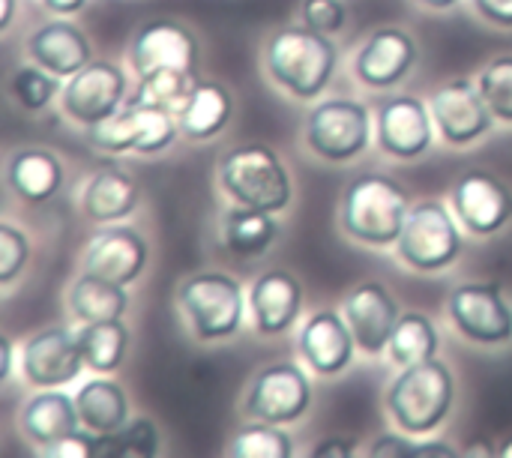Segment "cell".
Instances as JSON below:
<instances>
[{
    "mask_svg": "<svg viewBox=\"0 0 512 458\" xmlns=\"http://www.w3.org/2000/svg\"><path fill=\"white\" fill-rule=\"evenodd\" d=\"M417 63V42L402 27L375 30L354 57V72L366 87L387 90L396 87Z\"/></svg>",
    "mask_w": 512,
    "mask_h": 458,
    "instance_id": "obj_15",
    "label": "cell"
},
{
    "mask_svg": "<svg viewBox=\"0 0 512 458\" xmlns=\"http://www.w3.org/2000/svg\"><path fill=\"white\" fill-rule=\"evenodd\" d=\"M42 456L48 458H93L96 456V438L84 435V432H75L51 447H42Z\"/></svg>",
    "mask_w": 512,
    "mask_h": 458,
    "instance_id": "obj_39",
    "label": "cell"
},
{
    "mask_svg": "<svg viewBox=\"0 0 512 458\" xmlns=\"http://www.w3.org/2000/svg\"><path fill=\"white\" fill-rule=\"evenodd\" d=\"M477 12L498 24V27H512V0H474Z\"/></svg>",
    "mask_w": 512,
    "mask_h": 458,
    "instance_id": "obj_41",
    "label": "cell"
},
{
    "mask_svg": "<svg viewBox=\"0 0 512 458\" xmlns=\"http://www.w3.org/2000/svg\"><path fill=\"white\" fill-rule=\"evenodd\" d=\"M78 345L84 354L87 369L99 375H111L120 369L126 348H129V330L120 318L111 321H90L78 330Z\"/></svg>",
    "mask_w": 512,
    "mask_h": 458,
    "instance_id": "obj_29",
    "label": "cell"
},
{
    "mask_svg": "<svg viewBox=\"0 0 512 458\" xmlns=\"http://www.w3.org/2000/svg\"><path fill=\"white\" fill-rule=\"evenodd\" d=\"M132 66L138 75L156 69H198V42L177 21H150L132 39Z\"/></svg>",
    "mask_w": 512,
    "mask_h": 458,
    "instance_id": "obj_18",
    "label": "cell"
},
{
    "mask_svg": "<svg viewBox=\"0 0 512 458\" xmlns=\"http://www.w3.org/2000/svg\"><path fill=\"white\" fill-rule=\"evenodd\" d=\"M138 207V183L120 168H102L84 189V213L93 222L126 219Z\"/></svg>",
    "mask_w": 512,
    "mask_h": 458,
    "instance_id": "obj_26",
    "label": "cell"
},
{
    "mask_svg": "<svg viewBox=\"0 0 512 458\" xmlns=\"http://www.w3.org/2000/svg\"><path fill=\"white\" fill-rule=\"evenodd\" d=\"M234 114V99L219 81H201L195 84L192 96L186 99L183 111L177 114L180 132L189 135L192 141H207L216 138Z\"/></svg>",
    "mask_w": 512,
    "mask_h": 458,
    "instance_id": "obj_25",
    "label": "cell"
},
{
    "mask_svg": "<svg viewBox=\"0 0 512 458\" xmlns=\"http://www.w3.org/2000/svg\"><path fill=\"white\" fill-rule=\"evenodd\" d=\"M291 453H294V444L282 432V426H273L264 420L243 426L228 447V456L234 458H288Z\"/></svg>",
    "mask_w": 512,
    "mask_h": 458,
    "instance_id": "obj_34",
    "label": "cell"
},
{
    "mask_svg": "<svg viewBox=\"0 0 512 458\" xmlns=\"http://www.w3.org/2000/svg\"><path fill=\"white\" fill-rule=\"evenodd\" d=\"M12 12H15V0H3V15H0V27H9V21H12Z\"/></svg>",
    "mask_w": 512,
    "mask_h": 458,
    "instance_id": "obj_47",
    "label": "cell"
},
{
    "mask_svg": "<svg viewBox=\"0 0 512 458\" xmlns=\"http://www.w3.org/2000/svg\"><path fill=\"white\" fill-rule=\"evenodd\" d=\"M465 456H498V450L486 447V444H477V447H468Z\"/></svg>",
    "mask_w": 512,
    "mask_h": 458,
    "instance_id": "obj_46",
    "label": "cell"
},
{
    "mask_svg": "<svg viewBox=\"0 0 512 458\" xmlns=\"http://www.w3.org/2000/svg\"><path fill=\"white\" fill-rule=\"evenodd\" d=\"M453 210L471 234H498L512 219L510 186L489 171H465L453 186Z\"/></svg>",
    "mask_w": 512,
    "mask_h": 458,
    "instance_id": "obj_13",
    "label": "cell"
},
{
    "mask_svg": "<svg viewBox=\"0 0 512 458\" xmlns=\"http://www.w3.org/2000/svg\"><path fill=\"white\" fill-rule=\"evenodd\" d=\"M396 246L408 267L420 273H438L462 255V234L441 201H423L408 210Z\"/></svg>",
    "mask_w": 512,
    "mask_h": 458,
    "instance_id": "obj_6",
    "label": "cell"
},
{
    "mask_svg": "<svg viewBox=\"0 0 512 458\" xmlns=\"http://www.w3.org/2000/svg\"><path fill=\"white\" fill-rule=\"evenodd\" d=\"M6 180L18 198L39 204V201L54 198L57 189L63 186V165L48 150H39V147L18 150L6 165Z\"/></svg>",
    "mask_w": 512,
    "mask_h": 458,
    "instance_id": "obj_24",
    "label": "cell"
},
{
    "mask_svg": "<svg viewBox=\"0 0 512 458\" xmlns=\"http://www.w3.org/2000/svg\"><path fill=\"white\" fill-rule=\"evenodd\" d=\"M390 360L402 369L426 363L438 354V330L423 312H405L390 336Z\"/></svg>",
    "mask_w": 512,
    "mask_h": 458,
    "instance_id": "obj_32",
    "label": "cell"
},
{
    "mask_svg": "<svg viewBox=\"0 0 512 458\" xmlns=\"http://www.w3.org/2000/svg\"><path fill=\"white\" fill-rule=\"evenodd\" d=\"M18 426H21L24 438H30L33 444L51 447V444L75 435L81 426V417H78V405L66 393L48 390V393H39L24 402Z\"/></svg>",
    "mask_w": 512,
    "mask_h": 458,
    "instance_id": "obj_23",
    "label": "cell"
},
{
    "mask_svg": "<svg viewBox=\"0 0 512 458\" xmlns=\"http://www.w3.org/2000/svg\"><path fill=\"white\" fill-rule=\"evenodd\" d=\"M12 375V342L0 339V381H9Z\"/></svg>",
    "mask_w": 512,
    "mask_h": 458,
    "instance_id": "obj_44",
    "label": "cell"
},
{
    "mask_svg": "<svg viewBox=\"0 0 512 458\" xmlns=\"http://www.w3.org/2000/svg\"><path fill=\"white\" fill-rule=\"evenodd\" d=\"M249 306L258 333L279 336L297 321L303 306V288L288 270H267L261 279H255Z\"/></svg>",
    "mask_w": 512,
    "mask_h": 458,
    "instance_id": "obj_21",
    "label": "cell"
},
{
    "mask_svg": "<svg viewBox=\"0 0 512 458\" xmlns=\"http://www.w3.org/2000/svg\"><path fill=\"white\" fill-rule=\"evenodd\" d=\"M180 309L189 318L192 333L201 342H219L240 330L243 324V291L240 282L207 270L195 273L180 285Z\"/></svg>",
    "mask_w": 512,
    "mask_h": 458,
    "instance_id": "obj_5",
    "label": "cell"
},
{
    "mask_svg": "<svg viewBox=\"0 0 512 458\" xmlns=\"http://www.w3.org/2000/svg\"><path fill=\"white\" fill-rule=\"evenodd\" d=\"M81 426L93 435H111L129 423V402L120 384L114 381H90L75 396Z\"/></svg>",
    "mask_w": 512,
    "mask_h": 458,
    "instance_id": "obj_27",
    "label": "cell"
},
{
    "mask_svg": "<svg viewBox=\"0 0 512 458\" xmlns=\"http://www.w3.org/2000/svg\"><path fill=\"white\" fill-rule=\"evenodd\" d=\"M432 117L435 126L441 129V135L456 144L465 147L477 138H483L492 129V108L480 90V84L459 78V81H447L432 93Z\"/></svg>",
    "mask_w": 512,
    "mask_h": 458,
    "instance_id": "obj_12",
    "label": "cell"
},
{
    "mask_svg": "<svg viewBox=\"0 0 512 458\" xmlns=\"http://www.w3.org/2000/svg\"><path fill=\"white\" fill-rule=\"evenodd\" d=\"M279 228L273 213L258 210V207H246L237 204L228 216H225V243L234 255H261L273 246Z\"/></svg>",
    "mask_w": 512,
    "mask_h": 458,
    "instance_id": "obj_30",
    "label": "cell"
},
{
    "mask_svg": "<svg viewBox=\"0 0 512 458\" xmlns=\"http://www.w3.org/2000/svg\"><path fill=\"white\" fill-rule=\"evenodd\" d=\"M408 192L384 174H360L342 195V228L369 246L399 240L408 219Z\"/></svg>",
    "mask_w": 512,
    "mask_h": 458,
    "instance_id": "obj_2",
    "label": "cell"
},
{
    "mask_svg": "<svg viewBox=\"0 0 512 458\" xmlns=\"http://www.w3.org/2000/svg\"><path fill=\"white\" fill-rule=\"evenodd\" d=\"M402 312L393 294L378 282H363L345 297V321L354 333V342L366 354H384Z\"/></svg>",
    "mask_w": 512,
    "mask_h": 458,
    "instance_id": "obj_17",
    "label": "cell"
},
{
    "mask_svg": "<svg viewBox=\"0 0 512 458\" xmlns=\"http://www.w3.org/2000/svg\"><path fill=\"white\" fill-rule=\"evenodd\" d=\"M309 405H312L309 378L291 363H273L255 375L249 396L243 402V411L252 420L291 426L309 411Z\"/></svg>",
    "mask_w": 512,
    "mask_h": 458,
    "instance_id": "obj_9",
    "label": "cell"
},
{
    "mask_svg": "<svg viewBox=\"0 0 512 458\" xmlns=\"http://www.w3.org/2000/svg\"><path fill=\"white\" fill-rule=\"evenodd\" d=\"M123 96L126 75L120 66L108 60H90L84 69L69 75V84L63 87V111L81 126H96L120 111Z\"/></svg>",
    "mask_w": 512,
    "mask_h": 458,
    "instance_id": "obj_11",
    "label": "cell"
},
{
    "mask_svg": "<svg viewBox=\"0 0 512 458\" xmlns=\"http://www.w3.org/2000/svg\"><path fill=\"white\" fill-rule=\"evenodd\" d=\"M27 51L39 66H45L48 72H54L60 78L75 75L78 69H84L90 63V54H93L87 36L72 21H48V24H42L30 36Z\"/></svg>",
    "mask_w": 512,
    "mask_h": 458,
    "instance_id": "obj_22",
    "label": "cell"
},
{
    "mask_svg": "<svg viewBox=\"0 0 512 458\" xmlns=\"http://www.w3.org/2000/svg\"><path fill=\"white\" fill-rule=\"evenodd\" d=\"M222 189L246 207L282 213L291 204V174L264 144H246L225 153L219 165Z\"/></svg>",
    "mask_w": 512,
    "mask_h": 458,
    "instance_id": "obj_4",
    "label": "cell"
},
{
    "mask_svg": "<svg viewBox=\"0 0 512 458\" xmlns=\"http://www.w3.org/2000/svg\"><path fill=\"white\" fill-rule=\"evenodd\" d=\"M414 456L429 458V456H456V447H447V444H417L414 447Z\"/></svg>",
    "mask_w": 512,
    "mask_h": 458,
    "instance_id": "obj_43",
    "label": "cell"
},
{
    "mask_svg": "<svg viewBox=\"0 0 512 458\" xmlns=\"http://www.w3.org/2000/svg\"><path fill=\"white\" fill-rule=\"evenodd\" d=\"M498 456H507V458H512V438H507V441H504V444H501V447H498Z\"/></svg>",
    "mask_w": 512,
    "mask_h": 458,
    "instance_id": "obj_49",
    "label": "cell"
},
{
    "mask_svg": "<svg viewBox=\"0 0 512 458\" xmlns=\"http://www.w3.org/2000/svg\"><path fill=\"white\" fill-rule=\"evenodd\" d=\"M318 458H351L357 456V447L354 444H345V441H339V438H330V441H324V444H318L315 450H312Z\"/></svg>",
    "mask_w": 512,
    "mask_h": 458,
    "instance_id": "obj_42",
    "label": "cell"
},
{
    "mask_svg": "<svg viewBox=\"0 0 512 458\" xmlns=\"http://www.w3.org/2000/svg\"><path fill=\"white\" fill-rule=\"evenodd\" d=\"M195 84H198V75L192 69H156V72L141 75L138 90L132 93L129 102L180 114L186 99L192 96Z\"/></svg>",
    "mask_w": 512,
    "mask_h": 458,
    "instance_id": "obj_31",
    "label": "cell"
},
{
    "mask_svg": "<svg viewBox=\"0 0 512 458\" xmlns=\"http://www.w3.org/2000/svg\"><path fill=\"white\" fill-rule=\"evenodd\" d=\"M354 333L345 315L318 312L303 324L300 333V354L318 375H339L351 366L354 357Z\"/></svg>",
    "mask_w": 512,
    "mask_h": 458,
    "instance_id": "obj_20",
    "label": "cell"
},
{
    "mask_svg": "<svg viewBox=\"0 0 512 458\" xmlns=\"http://www.w3.org/2000/svg\"><path fill=\"white\" fill-rule=\"evenodd\" d=\"M480 90L492 108V114L504 123H512V54L495 57L483 75H480Z\"/></svg>",
    "mask_w": 512,
    "mask_h": 458,
    "instance_id": "obj_36",
    "label": "cell"
},
{
    "mask_svg": "<svg viewBox=\"0 0 512 458\" xmlns=\"http://www.w3.org/2000/svg\"><path fill=\"white\" fill-rule=\"evenodd\" d=\"M84 366L87 363H84V354L78 345V333H72L66 327H51V330L36 333L24 345V357H21L24 378L42 390L72 384Z\"/></svg>",
    "mask_w": 512,
    "mask_h": 458,
    "instance_id": "obj_14",
    "label": "cell"
},
{
    "mask_svg": "<svg viewBox=\"0 0 512 458\" xmlns=\"http://www.w3.org/2000/svg\"><path fill=\"white\" fill-rule=\"evenodd\" d=\"M60 90V75L45 66H18L12 75V93L24 111H42Z\"/></svg>",
    "mask_w": 512,
    "mask_h": 458,
    "instance_id": "obj_35",
    "label": "cell"
},
{
    "mask_svg": "<svg viewBox=\"0 0 512 458\" xmlns=\"http://www.w3.org/2000/svg\"><path fill=\"white\" fill-rule=\"evenodd\" d=\"M84 3H87V0H45V6H48L51 12H57V15H72V12L84 9Z\"/></svg>",
    "mask_w": 512,
    "mask_h": 458,
    "instance_id": "obj_45",
    "label": "cell"
},
{
    "mask_svg": "<svg viewBox=\"0 0 512 458\" xmlns=\"http://www.w3.org/2000/svg\"><path fill=\"white\" fill-rule=\"evenodd\" d=\"M27 258H30L27 237L18 228H12L9 222H3L0 225V282L9 285L24 270Z\"/></svg>",
    "mask_w": 512,
    "mask_h": 458,
    "instance_id": "obj_37",
    "label": "cell"
},
{
    "mask_svg": "<svg viewBox=\"0 0 512 458\" xmlns=\"http://www.w3.org/2000/svg\"><path fill=\"white\" fill-rule=\"evenodd\" d=\"M147 258H150V249L138 231L105 228L90 240L84 252V270L108 282L129 285L141 276V270L147 267Z\"/></svg>",
    "mask_w": 512,
    "mask_h": 458,
    "instance_id": "obj_19",
    "label": "cell"
},
{
    "mask_svg": "<svg viewBox=\"0 0 512 458\" xmlns=\"http://www.w3.org/2000/svg\"><path fill=\"white\" fill-rule=\"evenodd\" d=\"M177 132L180 120H174V111L126 102V108L108 120L87 126V141L108 153H159L177 138Z\"/></svg>",
    "mask_w": 512,
    "mask_h": 458,
    "instance_id": "obj_8",
    "label": "cell"
},
{
    "mask_svg": "<svg viewBox=\"0 0 512 458\" xmlns=\"http://www.w3.org/2000/svg\"><path fill=\"white\" fill-rule=\"evenodd\" d=\"M456 399L450 369L432 357L426 363L402 369L387 393V411L393 414L396 426L408 435H429L435 432Z\"/></svg>",
    "mask_w": 512,
    "mask_h": 458,
    "instance_id": "obj_3",
    "label": "cell"
},
{
    "mask_svg": "<svg viewBox=\"0 0 512 458\" xmlns=\"http://www.w3.org/2000/svg\"><path fill=\"white\" fill-rule=\"evenodd\" d=\"M270 78L297 99H315L327 90L339 51L333 39L312 27H285L267 39L264 51Z\"/></svg>",
    "mask_w": 512,
    "mask_h": 458,
    "instance_id": "obj_1",
    "label": "cell"
},
{
    "mask_svg": "<svg viewBox=\"0 0 512 458\" xmlns=\"http://www.w3.org/2000/svg\"><path fill=\"white\" fill-rule=\"evenodd\" d=\"M369 108L354 99H327L306 114V144L327 162H348L369 147Z\"/></svg>",
    "mask_w": 512,
    "mask_h": 458,
    "instance_id": "obj_7",
    "label": "cell"
},
{
    "mask_svg": "<svg viewBox=\"0 0 512 458\" xmlns=\"http://www.w3.org/2000/svg\"><path fill=\"white\" fill-rule=\"evenodd\" d=\"M159 453V432L153 420H132L111 435L96 438V456L102 458H153Z\"/></svg>",
    "mask_w": 512,
    "mask_h": 458,
    "instance_id": "obj_33",
    "label": "cell"
},
{
    "mask_svg": "<svg viewBox=\"0 0 512 458\" xmlns=\"http://www.w3.org/2000/svg\"><path fill=\"white\" fill-rule=\"evenodd\" d=\"M450 318L456 330L480 345H501L512 339V306L498 285L468 282L450 294Z\"/></svg>",
    "mask_w": 512,
    "mask_h": 458,
    "instance_id": "obj_10",
    "label": "cell"
},
{
    "mask_svg": "<svg viewBox=\"0 0 512 458\" xmlns=\"http://www.w3.org/2000/svg\"><path fill=\"white\" fill-rule=\"evenodd\" d=\"M369 456L375 458H405V456H414V444L411 441H405V438H399V435H381L375 444H372V450H369Z\"/></svg>",
    "mask_w": 512,
    "mask_h": 458,
    "instance_id": "obj_40",
    "label": "cell"
},
{
    "mask_svg": "<svg viewBox=\"0 0 512 458\" xmlns=\"http://www.w3.org/2000/svg\"><path fill=\"white\" fill-rule=\"evenodd\" d=\"M420 3H426V6H432V9H447V6H453L456 0H420Z\"/></svg>",
    "mask_w": 512,
    "mask_h": 458,
    "instance_id": "obj_48",
    "label": "cell"
},
{
    "mask_svg": "<svg viewBox=\"0 0 512 458\" xmlns=\"http://www.w3.org/2000/svg\"><path fill=\"white\" fill-rule=\"evenodd\" d=\"M303 21L321 33H339L345 24V3L342 0H303Z\"/></svg>",
    "mask_w": 512,
    "mask_h": 458,
    "instance_id": "obj_38",
    "label": "cell"
},
{
    "mask_svg": "<svg viewBox=\"0 0 512 458\" xmlns=\"http://www.w3.org/2000/svg\"><path fill=\"white\" fill-rule=\"evenodd\" d=\"M432 111L417 96H393L378 108V144L396 159H417L432 147Z\"/></svg>",
    "mask_w": 512,
    "mask_h": 458,
    "instance_id": "obj_16",
    "label": "cell"
},
{
    "mask_svg": "<svg viewBox=\"0 0 512 458\" xmlns=\"http://www.w3.org/2000/svg\"><path fill=\"white\" fill-rule=\"evenodd\" d=\"M126 285L108 282L102 276H93L84 270V276H78L69 288V312L81 321H111V318H123L129 297L123 291Z\"/></svg>",
    "mask_w": 512,
    "mask_h": 458,
    "instance_id": "obj_28",
    "label": "cell"
}]
</instances>
